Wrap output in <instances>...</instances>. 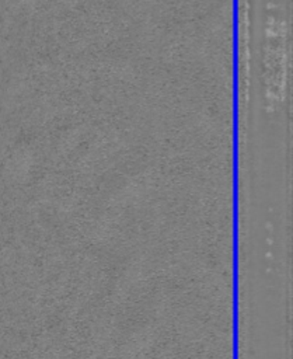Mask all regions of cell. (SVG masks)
<instances>
[{
  "mask_svg": "<svg viewBox=\"0 0 293 359\" xmlns=\"http://www.w3.org/2000/svg\"><path fill=\"white\" fill-rule=\"evenodd\" d=\"M287 28L282 25L280 21L271 18V22L266 28V46H265V98L268 105L273 107L282 102L285 97L283 87H287Z\"/></svg>",
  "mask_w": 293,
  "mask_h": 359,
  "instance_id": "6da1fadb",
  "label": "cell"
}]
</instances>
